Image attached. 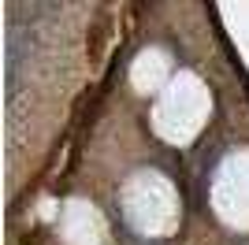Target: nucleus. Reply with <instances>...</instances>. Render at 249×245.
<instances>
[]
</instances>
